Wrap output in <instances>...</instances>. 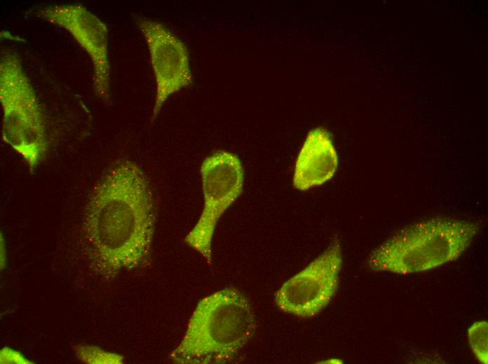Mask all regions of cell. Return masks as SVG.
<instances>
[{
    "instance_id": "cell-10",
    "label": "cell",
    "mask_w": 488,
    "mask_h": 364,
    "mask_svg": "<svg viewBox=\"0 0 488 364\" xmlns=\"http://www.w3.org/2000/svg\"><path fill=\"white\" fill-rule=\"evenodd\" d=\"M77 359L88 364H121L124 361L119 354L107 351L94 345L77 344L72 347Z\"/></svg>"
},
{
    "instance_id": "cell-13",
    "label": "cell",
    "mask_w": 488,
    "mask_h": 364,
    "mask_svg": "<svg viewBox=\"0 0 488 364\" xmlns=\"http://www.w3.org/2000/svg\"><path fill=\"white\" fill-rule=\"evenodd\" d=\"M0 266H1V270H3L4 267H6V248H5V241L4 237H2V233H1V244H0Z\"/></svg>"
},
{
    "instance_id": "cell-9",
    "label": "cell",
    "mask_w": 488,
    "mask_h": 364,
    "mask_svg": "<svg viewBox=\"0 0 488 364\" xmlns=\"http://www.w3.org/2000/svg\"><path fill=\"white\" fill-rule=\"evenodd\" d=\"M338 155L329 133L322 127L311 130L298 154L293 185L307 190L330 181L338 167Z\"/></svg>"
},
{
    "instance_id": "cell-7",
    "label": "cell",
    "mask_w": 488,
    "mask_h": 364,
    "mask_svg": "<svg viewBox=\"0 0 488 364\" xmlns=\"http://www.w3.org/2000/svg\"><path fill=\"white\" fill-rule=\"evenodd\" d=\"M35 15L66 29L89 55L93 66L95 95L110 101L111 68L107 24L81 4H57L39 8Z\"/></svg>"
},
{
    "instance_id": "cell-8",
    "label": "cell",
    "mask_w": 488,
    "mask_h": 364,
    "mask_svg": "<svg viewBox=\"0 0 488 364\" xmlns=\"http://www.w3.org/2000/svg\"><path fill=\"white\" fill-rule=\"evenodd\" d=\"M136 22L147 44L156 80L153 122L172 94L192 83L190 59L183 41L163 24L144 17H137Z\"/></svg>"
},
{
    "instance_id": "cell-1",
    "label": "cell",
    "mask_w": 488,
    "mask_h": 364,
    "mask_svg": "<svg viewBox=\"0 0 488 364\" xmlns=\"http://www.w3.org/2000/svg\"><path fill=\"white\" fill-rule=\"evenodd\" d=\"M156 217L145 172L129 160L115 162L94 186L85 209L83 234L93 269L109 279L148 265Z\"/></svg>"
},
{
    "instance_id": "cell-11",
    "label": "cell",
    "mask_w": 488,
    "mask_h": 364,
    "mask_svg": "<svg viewBox=\"0 0 488 364\" xmlns=\"http://www.w3.org/2000/svg\"><path fill=\"white\" fill-rule=\"evenodd\" d=\"M468 340L474 356L483 364L488 363V323L487 321L473 323L467 331Z\"/></svg>"
},
{
    "instance_id": "cell-3",
    "label": "cell",
    "mask_w": 488,
    "mask_h": 364,
    "mask_svg": "<svg viewBox=\"0 0 488 364\" xmlns=\"http://www.w3.org/2000/svg\"><path fill=\"white\" fill-rule=\"evenodd\" d=\"M481 227L478 222L433 218L405 227L375 248L367 265L375 272L409 274L457 260Z\"/></svg>"
},
{
    "instance_id": "cell-5",
    "label": "cell",
    "mask_w": 488,
    "mask_h": 364,
    "mask_svg": "<svg viewBox=\"0 0 488 364\" xmlns=\"http://www.w3.org/2000/svg\"><path fill=\"white\" fill-rule=\"evenodd\" d=\"M200 172L203 208L197 223L184 241L210 263L216 225L222 215L241 194L244 170L236 154L219 150L204 159Z\"/></svg>"
},
{
    "instance_id": "cell-4",
    "label": "cell",
    "mask_w": 488,
    "mask_h": 364,
    "mask_svg": "<svg viewBox=\"0 0 488 364\" xmlns=\"http://www.w3.org/2000/svg\"><path fill=\"white\" fill-rule=\"evenodd\" d=\"M0 102L2 139L34 174L48 150L46 125L33 86L12 50L4 51L1 56Z\"/></svg>"
},
{
    "instance_id": "cell-12",
    "label": "cell",
    "mask_w": 488,
    "mask_h": 364,
    "mask_svg": "<svg viewBox=\"0 0 488 364\" xmlns=\"http://www.w3.org/2000/svg\"><path fill=\"white\" fill-rule=\"evenodd\" d=\"M0 363L30 364L33 363L27 359L20 351L5 346L0 351Z\"/></svg>"
},
{
    "instance_id": "cell-6",
    "label": "cell",
    "mask_w": 488,
    "mask_h": 364,
    "mask_svg": "<svg viewBox=\"0 0 488 364\" xmlns=\"http://www.w3.org/2000/svg\"><path fill=\"white\" fill-rule=\"evenodd\" d=\"M342 262L341 245L334 239L323 253L279 288L275 295L277 307L302 318L317 315L337 290Z\"/></svg>"
},
{
    "instance_id": "cell-2",
    "label": "cell",
    "mask_w": 488,
    "mask_h": 364,
    "mask_svg": "<svg viewBox=\"0 0 488 364\" xmlns=\"http://www.w3.org/2000/svg\"><path fill=\"white\" fill-rule=\"evenodd\" d=\"M255 327L251 304L241 292L216 291L198 302L170 358L183 364L230 361L252 338Z\"/></svg>"
}]
</instances>
